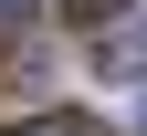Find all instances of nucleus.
<instances>
[{
  "mask_svg": "<svg viewBox=\"0 0 147 136\" xmlns=\"http://www.w3.org/2000/svg\"><path fill=\"white\" fill-rule=\"evenodd\" d=\"M21 11H32V0H0V31H11V21H21Z\"/></svg>",
  "mask_w": 147,
  "mask_h": 136,
  "instance_id": "nucleus-3",
  "label": "nucleus"
},
{
  "mask_svg": "<svg viewBox=\"0 0 147 136\" xmlns=\"http://www.w3.org/2000/svg\"><path fill=\"white\" fill-rule=\"evenodd\" d=\"M53 11H63V21H84V31H105V21H126L137 0H53Z\"/></svg>",
  "mask_w": 147,
  "mask_h": 136,
  "instance_id": "nucleus-1",
  "label": "nucleus"
},
{
  "mask_svg": "<svg viewBox=\"0 0 147 136\" xmlns=\"http://www.w3.org/2000/svg\"><path fill=\"white\" fill-rule=\"evenodd\" d=\"M137 136H147V105H137Z\"/></svg>",
  "mask_w": 147,
  "mask_h": 136,
  "instance_id": "nucleus-4",
  "label": "nucleus"
},
{
  "mask_svg": "<svg viewBox=\"0 0 147 136\" xmlns=\"http://www.w3.org/2000/svg\"><path fill=\"white\" fill-rule=\"evenodd\" d=\"M11 136H95V115H32V126H11Z\"/></svg>",
  "mask_w": 147,
  "mask_h": 136,
  "instance_id": "nucleus-2",
  "label": "nucleus"
}]
</instances>
